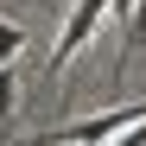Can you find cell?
I'll list each match as a JSON object with an SVG mask.
<instances>
[{"instance_id": "6da1fadb", "label": "cell", "mask_w": 146, "mask_h": 146, "mask_svg": "<svg viewBox=\"0 0 146 146\" xmlns=\"http://www.w3.org/2000/svg\"><path fill=\"white\" fill-rule=\"evenodd\" d=\"M102 13H108V0H76V7H70V19H64V38H57V51L44 57V83H57L64 70H70V57H76L83 44L95 38V26H102Z\"/></svg>"}, {"instance_id": "7a4b0ae2", "label": "cell", "mask_w": 146, "mask_h": 146, "mask_svg": "<svg viewBox=\"0 0 146 146\" xmlns=\"http://www.w3.org/2000/svg\"><path fill=\"white\" fill-rule=\"evenodd\" d=\"M146 51V0H133V13H127V26H121V57H114V89L127 83V64Z\"/></svg>"}, {"instance_id": "3957f363", "label": "cell", "mask_w": 146, "mask_h": 146, "mask_svg": "<svg viewBox=\"0 0 146 146\" xmlns=\"http://www.w3.org/2000/svg\"><path fill=\"white\" fill-rule=\"evenodd\" d=\"M19 51H26V32H19V26H7V19H0V64H13Z\"/></svg>"}, {"instance_id": "277c9868", "label": "cell", "mask_w": 146, "mask_h": 146, "mask_svg": "<svg viewBox=\"0 0 146 146\" xmlns=\"http://www.w3.org/2000/svg\"><path fill=\"white\" fill-rule=\"evenodd\" d=\"M13 89H19V83H13V64H0V121L13 114Z\"/></svg>"}]
</instances>
